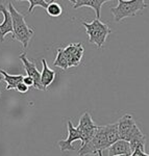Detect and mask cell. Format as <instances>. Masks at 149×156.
Masks as SVG:
<instances>
[{"instance_id":"obj_9","label":"cell","mask_w":149,"mask_h":156,"mask_svg":"<svg viewBox=\"0 0 149 156\" xmlns=\"http://www.w3.org/2000/svg\"><path fill=\"white\" fill-rule=\"evenodd\" d=\"M0 12L3 15V21L0 23V42H4V37L7 34H13V20L9 9L4 4H0Z\"/></svg>"},{"instance_id":"obj_6","label":"cell","mask_w":149,"mask_h":156,"mask_svg":"<svg viewBox=\"0 0 149 156\" xmlns=\"http://www.w3.org/2000/svg\"><path fill=\"white\" fill-rule=\"evenodd\" d=\"M66 56L68 58L69 68L77 67L82 62L84 56V47L80 43H71L64 48Z\"/></svg>"},{"instance_id":"obj_16","label":"cell","mask_w":149,"mask_h":156,"mask_svg":"<svg viewBox=\"0 0 149 156\" xmlns=\"http://www.w3.org/2000/svg\"><path fill=\"white\" fill-rule=\"evenodd\" d=\"M51 1H52V0H51ZM51 1H46V0H27V2L29 3L28 14H32L34 9L36 6H41V7H43V9H47L48 5H49Z\"/></svg>"},{"instance_id":"obj_8","label":"cell","mask_w":149,"mask_h":156,"mask_svg":"<svg viewBox=\"0 0 149 156\" xmlns=\"http://www.w3.org/2000/svg\"><path fill=\"white\" fill-rule=\"evenodd\" d=\"M19 58L21 59L22 62H23V66H24L25 71L27 73V76L32 78V80H34V82H35L34 87L38 90H44V89H43V87H42V83H41V73H40L39 70L37 69L36 64L30 62V60L26 57V54L25 53H22L19 56Z\"/></svg>"},{"instance_id":"obj_5","label":"cell","mask_w":149,"mask_h":156,"mask_svg":"<svg viewBox=\"0 0 149 156\" xmlns=\"http://www.w3.org/2000/svg\"><path fill=\"white\" fill-rule=\"evenodd\" d=\"M97 128L98 126L94 123L90 112H85L80 117L79 124L77 126V129L79 130L80 134H82V145H85V143L90 142L92 140Z\"/></svg>"},{"instance_id":"obj_2","label":"cell","mask_w":149,"mask_h":156,"mask_svg":"<svg viewBox=\"0 0 149 156\" xmlns=\"http://www.w3.org/2000/svg\"><path fill=\"white\" fill-rule=\"evenodd\" d=\"M147 7L148 3L144 0H118V5L111 7V12L115 22H120L128 17H135L141 14Z\"/></svg>"},{"instance_id":"obj_15","label":"cell","mask_w":149,"mask_h":156,"mask_svg":"<svg viewBox=\"0 0 149 156\" xmlns=\"http://www.w3.org/2000/svg\"><path fill=\"white\" fill-rule=\"evenodd\" d=\"M46 12H47L48 16L53 17V18H56V17H60V15L63 14V9L56 1H53V0H52V1L50 2L49 5H48V7H47Z\"/></svg>"},{"instance_id":"obj_7","label":"cell","mask_w":149,"mask_h":156,"mask_svg":"<svg viewBox=\"0 0 149 156\" xmlns=\"http://www.w3.org/2000/svg\"><path fill=\"white\" fill-rule=\"evenodd\" d=\"M76 140H82V134L77 127H74L71 121H68V137L59 142V147L60 151H73L75 149L72 144Z\"/></svg>"},{"instance_id":"obj_14","label":"cell","mask_w":149,"mask_h":156,"mask_svg":"<svg viewBox=\"0 0 149 156\" xmlns=\"http://www.w3.org/2000/svg\"><path fill=\"white\" fill-rule=\"evenodd\" d=\"M53 65L55 67H59L63 70L69 69V64H68V58L66 56L64 48H59L56 52V57H55Z\"/></svg>"},{"instance_id":"obj_1","label":"cell","mask_w":149,"mask_h":156,"mask_svg":"<svg viewBox=\"0 0 149 156\" xmlns=\"http://www.w3.org/2000/svg\"><path fill=\"white\" fill-rule=\"evenodd\" d=\"M7 9H9V14L12 16L13 20V39L17 40L23 45L24 48H27L29 44V41L31 40V37H34V28L29 27L25 22L24 15H22L21 12L17 11V9L13 5L12 2H9L7 5Z\"/></svg>"},{"instance_id":"obj_12","label":"cell","mask_w":149,"mask_h":156,"mask_svg":"<svg viewBox=\"0 0 149 156\" xmlns=\"http://www.w3.org/2000/svg\"><path fill=\"white\" fill-rule=\"evenodd\" d=\"M42 65H43V70L41 73V83L43 89L47 90V87L53 82L55 78V71L51 70L47 65V62L45 58L42 59Z\"/></svg>"},{"instance_id":"obj_21","label":"cell","mask_w":149,"mask_h":156,"mask_svg":"<svg viewBox=\"0 0 149 156\" xmlns=\"http://www.w3.org/2000/svg\"><path fill=\"white\" fill-rule=\"evenodd\" d=\"M120 156H128V155H120Z\"/></svg>"},{"instance_id":"obj_18","label":"cell","mask_w":149,"mask_h":156,"mask_svg":"<svg viewBox=\"0 0 149 156\" xmlns=\"http://www.w3.org/2000/svg\"><path fill=\"white\" fill-rule=\"evenodd\" d=\"M23 83H24V84H26L28 87H34V85H35L34 80H32V78H30L29 76H25V77H24Z\"/></svg>"},{"instance_id":"obj_13","label":"cell","mask_w":149,"mask_h":156,"mask_svg":"<svg viewBox=\"0 0 149 156\" xmlns=\"http://www.w3.org/2000/svg\"><path fill=\"white\" fill-rule=\"evenodd\" d=\"M0 74L2 75L3 77V80L6 82V90H13V89H16L17 85H18L20 82L23 81L24 76L23 75H9L4 71V70L0 69Z\"/></svg>"},{"instance_id":"obj_10","label":"cell","mask_w":149,"mask_h":156,"mask_svg":"<svg viewBox=\"0 0 149 156\" xmlns=\"http://www.w3.org/2000/svg\"><path fill=\"white\" fill-rule=\"evenodd\" d=\"M73 9H79V7H91L96 12V19L100 20V12H101V7L107 0H71Z\"/></svg>"},{"instance_id":"obj_3","label":"cell","mask_w":149,"mask_h":156,"mask_svg":"<svg viewBox=\"0 0 149 156\" xmlns=\"http://www.w3.org/2000/svg\"><path fill=\"white\" fill-rule=\"evenodd\" d=\"M82 25L85 26V31L89 36V42L91 44H95L98 49L102 48L107 37L112 34V30L108 25L102 23L98 19H94L91 23L82 22Z\"/></svg>"},{"instance_id":"obj_11","label":"cell","mask_w":149,"mask_h":156,"mask_svg":"<svg viewBox=\"0 0 149 156\" xmlns=\"http://www.w3.org/2000/svg\"><path fill=\"white\" fill-rule=\"evenodd\" d=\"M130 145L128 142L123 140H118L113 146L108 148V156H120V155H131Z\"/></svg>"},{"instance_id":"obj_19","label":"cell","mask_w":149,"mask_h":156,"mask_svg":"<svg viewBox=\"0 0 149 156\" xmlns=\"http://www.w3.org/2000/svg\"><path fill=\"white\" fill-rule=\"evenodd\" d=\"M97 155H98V156H103V154H102V151H98Z\"/></svg>"},{"instance_id":"obj_17","label":"cell","mask_w":149,"mask_h":156,"mask_svg":"<svg viewBox=\"0 0 149 156\" xmlns=\"http://www.w3.org/2000/svg\"><path fill=\"white\" fill-rule=\"evenodd\" d=\"M16 90H18L19 93H21V94H25V93L28 92L29 87H27L26 84H24V83H23V81H22V82H20V83H19L18 85H17Z\"/></svg>"},{"instance_id":"obj_20","label":"cell","mask_w":149,"mask_h":156,"mask_svg":"<svg viewBox=\"0 0 149 156\" xmlns=\"http://www.w3.org/2000/svg\"><path fill=\"white\" fill-rule=\"evenodd\" d=\"M1 80H3V77H2V75L0 74V82H1ZM0 97H1V92H0Z\"/></svg>"},{"instance_id":"obj_4","label":"cell","mask_w":149,"mask_h":156,"mask_svg":"<svg viewBox=\"0 0 149 156\" xmlns=\"http://www.w3.org/2000/svg\"><path fill=\"white\" fill-rule=\"evenodd\" d=\"M118 130H119V135L120 138L123 140L129 143L133 137L140 135L141 129L138 127V125L136 124L135 120H133L131 115H124L122 118H120L118 121Z\"/></svg>"}]
</instances>
